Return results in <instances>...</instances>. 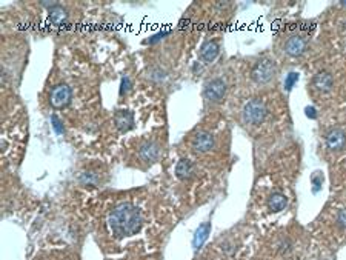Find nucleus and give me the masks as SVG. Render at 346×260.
<instances>
[{"label": "nucleus", "mask_w": 346, "mask_h": 260, "mask_svg": "<svg viewBox=\"0 0 346 260\" xmlns=\"http://www.w3.org/2000/svg\"><path fill=\"white\" fill-rule=\"evenodd\" d=\"M298 80V74H296V73H291L289 76H288V80H286V88L289 89L291 86H293L296 82Z\"/></svg>", "instance_id": "obj_21"}, {"label": "nucleus", "mask_w": 346, "mask_h": 260, "mask_svg": "<svg viewBox=\"0 0 346 260\" xmlns=\"http://www.w3.org/2000/svg\"><path fill=\"white\" fill-rule=\"evenodd\" d=\"M193 171H194V166L188 159H180L176 165V176L179 179H189L193 176Z\"/></svg>", "instance_id": "obj_14"}, {"label": "nucleus", "mask_w": 346, "mask_h": 260, "mask_svg": "<svg viewBox=\"0 0 346 260\" xmlns=\"http://www.w3.org/2000/svg\"><path fill=\"white\" fill-rule=\"evenodd\" d=\"M52 127H54V130H56L59 134H62V132H63V128H62V122L59 120L57 115H52Z\"/></svg>", "instance_id": "obj_20"}, {"label": "nucleus", "mask_w": 346, "mask_h": 260, "mask_svg": "<svg viewBox=\"0 0 346 260\" xmlns=\"http://www.w3.org/2000/svg\"><path fill=\"white\" fill-rule=\"evenodd\" d=\"M288 205V197L281 193H272L268 199V208L272 212H280L286 208Z\"/></svg>", "instance_id": "obj_13"}, {"label": "nucleus", "mask_w": 346, "mask_h": 260, "mask_svg": "<svg viewBox=\"0 0 346 260\" xmlns=\"http://www.w3.org/2000/svg\"><path fill=\"white\" fill-rule=\"evenodd\" d=\"M162 154V146L157 140L145 142L139 149V157L145 163H154Z\"/></svg>", "instance_id": "obj_6"}, {"label": "nucleus", "mask_w": 346, "mask_h": 260, "mask_svg": "<svg viewBox=\"0 0 346 260\" xmlns=\"http://www.w3.org/2000/svg\"><path fill=\"white\" fill-rule=\"evenodd\" d=\"M277 64L269 57H262L260 60H257L252 66L251 71V77L256 83L259 85H265L269 83L272 79L277 76Z\"/></svg>", "instance_id": "obj_3"}, {"label": "nucleus", "mask_w": 346, "mask_h": 260, "mask_svg": "<svg viewBox=\"0 0 346 260\" xmlns=\"http://www.w3.org/2000/svg\"><path fill=\"white\" fill-rule=\"evenodd\" d=\"M152 82H162L163 79L166 77V71L163 69L162 66H152L149 69V76H148Z\"/></svg>", "instance_id": "obj_17"}, {"label": "nucleus", "mask_w": 346, "mask_h": 260, "mask_svg": "<svg viewBox=\"0 0 346 260\" xmlns=\"http://www.w3.org/2000/svg\"><path fill=\"white\" fill-rule=\"evenodd\" d=\"M337 225L346 229V210H342V211H339V214H337Z\"/></svg>", "instance_id": "obj_19"}, {"label": "nucleus", "mask_w": 346, "mask_h": 260, "mask_svg": "<svg viewBox=\"0 0 346 260\" xmlns=\"http://www.w3.org/2000/svg\"><path fill=\"white\" fill-rule=\"evenodd\" d=\"M228 91V83L222 77H215L208 80L203 86V98L208 103H218L222 102Z\"/></svg>", "instance_id": "obj_4"}, {"label": "nucleus", "mask_w": 346, "mask_h": 260, "mask_svg": "<svg viewBox=\"0 0 346 260\" xmlns=\"http://www.w3.org/2000/svg\"><path fill=\"white\" fill-rule=\"evenodd\" d=\"M71 88L65 83H59L56 85L52 89H51V93H49V105L52 106V108H56V110H62V108H65V106L69 105L71 102Z\"/></svg>", "instance_id": "obj_5"}, {"label": "nucleus", "mask_w": 346, "mask_h": 260, "mask_svg": "<svg viewBox=\"0 0 346 260\" xmlns=\"http://www.w3.org/2000/svg\"><path fill=\"white\" fill-rule=\"evenodd\" d=\"M325 142H326L328 149L339 152L346 146V132L340 128H334L326 134Z\"/></svg>", "instance_id": "obj_7"}, {"label": "nucleus", "mask_w": 346, "mask_h": 260, "mask_svg": "<svg viewBox=\"0 0 346 260\" xmlns=\"http://www.w3.org/2000/svg\"><path fill=\"white\" fill-rule=\"evenodd\" d=\"M142 212L131 203H119L108 217V225L113 236L123 239L135 234L142 228Z\"/></svg>", "instance_id": "obj_1"}, {"label": "nucleus", "mask_w": 346, "mask_h": 260, "mask_svg": "<svg viewBox=\"0 0 346 260\" xmlns=\"http://www.w3.org/2000/svg\"><path fill=\"white\" fill-rule=\"evenodd\" d=\"M308 47V40L302 35H293V37H289L285 43V52L291 57H298L302 56L305 49Z\"/></svg>", "instance_id": "obj_9"}, {"label": "nucleus", "mask_w": 346, "mask_h": 260, "mask_svg": "<svg viewBox=\"0 0 346 260\" xmlns=\"http://www.w3.org/2000/svg\"><path fill=\"white\" fill-rule=\"evenodd\" d=\"M220 52V45H218L217 40H208L202 45L200 48V60L205 62V64H211V62L215 60V57Z\"/></svg>", "instance_id": "obj_10"}, {"label": "nucleus", "mask_w": 346, "mask_h": 260, "mask_svg": "<svg viewBox=\"0 0 346 260\" xmlns=\"http://www.w3.org/2000/svg\"><path fill=\"white\" fill-rule=\"evenodd\" d=\"M209 229H211V223H203L202 227H198L196 236H194V240H193V245L194 248H200L203 245V242L206 240L208 234H209Z\"/></svg>", "instance_id": "obj_16"}, {"label": "nucleus", "mask_w": 346, "mask_h": 260, "mask_svg": "<svg viewBox=\"0 0 346 260\" xmlns=\"http://www.w3.org/2000/svg\"><path fill=\"white\" fill-rule=\"evenodd\" d=\"M130 86H131V82H130V79L128 77H125L123 80H122V89H120V94H123V93H126L130 89Z\"/></svg>", "instance_id": "obj_22"}, {"label": "nucleus", "mask_w": 346, "mask_h": 260, "mask_svg": "<svg viewBox=\"0 0 346 260\" xmlns=\"http://www.w3.org/2000/svg\"><path fill=\"white\" fill-rule=\"evenodd\" d=\"M80 182L83 185H91V183H96L97 182V173H93V171H88V173H83L80 177Z\"/></svg>", "instance_id": "obj_18"}, {"label": "nucleus", "mask_w": 346, "mask_h": 260, "mask_svg": "<svg viewBox=\"0 0 346 260\" xmlns=\"http://www.w3.org/2000/svg\"><path fill=\"white\" fill-rule=\"evenodd\" d=\"M306 114H308V117H311V119H315V110L313 108H306Z\"/></svg>", "instance_id": "obj_23"}, {"label": "nucleus", "mask_w": 346, "mask_h": 260, "mask_svg": "<svg viewBox=\"0 0 346 260\" xmlns=\"http://www.w3.org/2000/svg\"><path fill=\"white\" fill-rule=\"evenodd\" d=\"M214 145H215V139L213 134L208 131H200L193 139V148L194 151L200 152V154H205V152L211 151Z\"/></svg>", "instance_id": "obj_8"}, {"label": "nucleus", "mask_w": 346, "mask_h": 260, "mask_svg": "<svg viewBox=\"0 0 346 260\" xmlns=\"http://www.w3.org/2000/svg\"><path fill=\"white\" fill-rule=\"evenodd\" d=\"M268 115V108L263 100L260 98H252V100L247 102L242 110V120L245 125H251V127H257V125L263 123V120Z\"/></svg>", "instance_id": "obj_2"}, {"label": "nucleus", "mask_w": 346, "mask_h": 260, "mask_svg": "<svg viewBox=\"0 0 346 260\" xmlns=\"http://www.w3.org/2000/svg\"><path fill=\"white\" fill-rule=\"evenodd\" d=\"M134 125V115L131 111H117L115 114V127L119 128L122 132L128 131L132 128Z\"/></svg>", "instance_id": "obj_12"}, {"label": "nucleus", "mask_w": 346, "mask_h": 260, "mask_svg": "<svg viewBox=\"0 0 346 260\" xmlns=\"http://www.w3.org/2000/svg\"><path fill=\"white\" fill-rule=\"evenodd\" d=\"M49 19H51L52 23L62 25L63 22H66L68 13H66V10H63V6H60L59 3H56L54 6L49 8Z\"/></svg>", "instance_id": "obj_15"}, {"label": "nucleus", "mask_w": 346, "mask_h": 260, "mask_svg": "<svg viewBox=\"0 0 346 260\" xmlns=\"http://www.w3.org/2000/svg\"><path fill=\"white\" fill-rule=\"evenodd\" d=\"M313 85H314V88L317 89V91H320V93L331 91V88L334 85L332 74L328 73V71H318L313 79Z\"/></svg>", "instance_id": "obj_11"}]
</instances>
